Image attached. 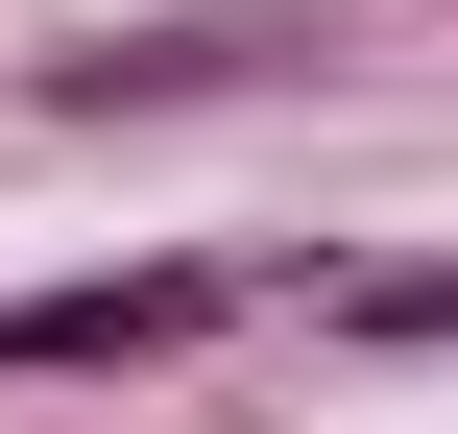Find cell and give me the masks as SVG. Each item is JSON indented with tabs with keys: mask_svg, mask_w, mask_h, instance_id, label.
Returning a JSON list of instances; mask_svg holds the SVG:
<instances>
[{
	"mask_svg": "<svg viewBox=\"0 0 458 434\" xmlns=\"http://www.w3.org/2000/svg\"><path fill=\"white\" fill-rule=\"evenodd\" d=\"M169 338H217L193 266H145V290H24V314H0V362H169Z\"/></svg>",
	"mask_w": 458,
	"mask_h": 434,
	"instance_id": "6da1fadb",
	"label": "cell"
}]
</instances>
